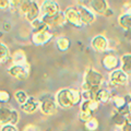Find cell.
Segmentation results:
<instances>
[{"instance_id":"f546056e","label":"cell","mask_w":131,"mask_h":131,"mask_svg":"<svg viewBox=\"0 0 131 131\" xmlns=\"http://www.w3.org/2000/svg\"><path fill=\"white\" fill-rule=\"evenodd\" d=\"M122 14H129L131 15V3L126 2L122 7Z\"/></svg>"},{"instance_id":"1f68e13d","label":"cell","mask_w":131,"mask_h":131,"mask_svg":"<svg viewBox=\"0 0 131 131\" xmlns=\"http://www.w3.org/2000/svg\"><path fill=\"white\" fill-rule=\"evenodd\" d=\"M23 131H39V129L37 128V126H35V125H26L24 127Z\"/></svg>"},{"instance_id":"ffe728a7","label":"cell","mask_w":131,"mask_h":131,"mask_svg":"<svg viewBox=\"0 0 131 131\" xmlns=\"http://www.w3.org/2000/svg\"><path fill=\"white\" fill-rule=\"evenodd\" d=\"M100 103L94 100H90V101H82L81 103V107L80 109L82 110H88V112H91V113H95L96 110L98 109V107H100Z\"/></svg>"},{"instance_id":"d6986e66","label":"cell","mask_w":131,"mask_h":131,"mask_svg":"<svg viewBox=\"0 0 131 131\" xmlns=\"http://www.w3.org/2000/svg\"><path fill=\"white\" fill-rule=\"evenodd\" d=\"M121 62V70L124 71L126 74L131 77V54H125L121 56L120 59Z\"/></svg>"},{"instance_id":"5b68a950","label":"cell","mask_w":131,"mask_h":131,"mask_svg":"<svg viewBox=\"0 0 131 131\" xmlns=\"http://www.w3.org/2000/svg\"><path fill=\"white\" fill-rule=\"evenodd\" d=\"M8 72L11 77L15 78L18 80H26L31 72V66L25 64V66H13L8 69Z\"/></svg>"},{"instance_id":"2e32d148","label":"cell","mask_w":131,"mask_h":131,"mask_svg":"<svg viewBox=\"0 0 131 131\" xmlns=\"http://www.w3.org/2000/svg\"><path fill=\"white\" fill-rule=\"evenodd\" d=\"M11 61L13 66H25L27 64L26 55L22 49H16L11 54Z\"/></svg>"},{"instance_id":"d590c367","label":"cell","mask_w":131,"mask_h":131,"mask_svg":"<svg viewBox=\"0 0 131 131\" xmlns=\"http://www.w3.org/2000/svg\"><path fill=\"white\" fill-rule=\"evenodd\" d=\"M128 122H130V124H131V114H130V116L128 117Z\"/></svg>"},{"instance_id":"7c38bea8","label":"cell","mask_w":131,"mask_h":131,"mask_svg":"<svg viewBox=\"0 0 131 131\" xmlns=\"http://www.w3.org/2000/svg\"><path fill=\"white\" fill-rule=\"evenodd\" d=\"M78 11L80 13V18H81V22L83 25H90L95 22L96 20V16H95V13L92 9L90 8L85 7V6H79L78 7Z\"/></svg>"},{"instance_id":"5bb4252c","label":"cell","mask_w":131,"mask_h":131,"mask_svg":"<svg viewBox=\"0 0 131 131\" xmlns=\"http://www.w3.org/2000/svg\"><path fill=\"white\" fill-rule=\"evenodd\" d=\"M91 46L97 52H105V51H107L109 43H108V39L104 35H96L92 39Z\"/></svg>"},{"instance_id":"f1b7e54d","label":"cell","mask_w":131,"mask_h":131,"mask_svg":"<svg viewBox=\"0 0 131 131\" xmlns=\"http://www.w3.org/2000/svg\"><path fill=\"white\" fill-rule=\"evenodd\" d=\"M11 100V95H10V93L6 91V90H1L0 91V102H1V104H8L10 102Z\"/></svg>"},{"instance_id":"277c9868","label":"cell","mask_w":131,"mask_h":131,"mask_svg":"<svg viewBox=\"0 0 131 131\" xmlns=\"http://www.w3.org/2000/svg\"><path fill=\"white\" fill-rule=\"evenodd\" d=\"M104 82V77L101 74L95 69H89L84 74V82L83 84L88 85L89 88H94V86H101Z\"/></svg>"},{"instance_id":"30bf717a","label":"cell","mask_w":131,"mask_h":131,"mask_svg":"<svg viewBox=\"0 0 131 131\" xmlns=\"http://www.w3.org/2000/svg\"><path fill=\"white\" fill-rule=\"evenodd\" d=\"M52 37H54V33L50 30L42 31V32H33L32 42L36 46H44V45L50 42Z\"/></svg>"},{"instance_id":"e0dca14e","label":"cell","mask_w":131,"mask_h":131,"mask_svg":"<svg viewBox=\"0 0 131 131\" xmlns=\"http://www.w3.org/2000/svg\"><path fill=\"white\" fill-rule=\"evenodd\" d=\"M39 105H40L39 101H37L35 97L30 96L26 103L21 106V109H22V112L25 114H34L36 110L38 109Z\"/></svg>"},{"instance_id":"7402d4cb","label":"cell","mask_w":131,"mask_h":131,"mask_svg":"<svg viewBox=\"0 0 131 131\" xmlns=\"http://www.w3.org/2000/svg\"><path fill=\"white\" fill-rule=\"evenodd\" d=\"M118 24L126 31L131 30V15L121 13L118 18Z\"/></svg>"},{"instance_id":"cb8c5ba5","label":"cell","mask_w":131,"mask_h":131,"mask_svg":"<svg viewBox=\"0 0 131 131\" xmlns=\"http://www.w3.org/2000/svg\"><path fill=\"white\" fill-rule=\"evenodd\" d=\"M31 26L33 27V32H42V31L50 30V27H49L40 18L37 19V20H35L34 22H32Z\"/></svg>"},{"instance_id":"603a6c76","label":"cell","mask_w":131,"mask_h":131,"mask_svg":"<svg viewBox=\"0 0 131 131\" xmlns=\"http://www.w3.org/2000/svg\"><path fill=\"white\" fill-rule=\"evenodd\" d=\"M9 59H11L9 48L7 47V45L1 43L0 44V62H1V64H5L8 62Z\"/></svg>"},{"instance_id":"4316f807","label":"cell","mask_w":131,"mask_h":131,"mask_svg":"<svg viewBox=\"0 0 131 131\" xmlns=\"http://www.w3.org/2000/svg\"><path fill=\"white\" fill-rule=\"evenodd\" d=\"M112 101H113V105H114L115 109H117V110H120L122 108H125L126 106H128V104H127L125 101V97L115 96V97H113Z\"/></svg>"},{"instance_id":"ba28073f","label":"cell","mask_w":131,"mask_h":131,"mask_svg":"<svg viewBox=\"0 0 131 131\" xmlns=\"http://www.w3.org/2000/svg\"><path fill=\"white\" fill-rule=\"evenodd\" d=\"M63 14L66 16V20H67V23L71 24L72 26H75V27L83 26V24L81 22L80 13L78 11V8H74V7L66 8V10L63 11Z\"/></svg>"},{"instance_id":"83f0119b","label":"cell","mask_w":131,"mask_h":131,"mask_svg":"<svg viewBox=\"0 0 131 131\" xmlns=\"http://www.w3.org/2000/svg\"><path fill=\"white\" fill-rule=\"evenodd\" d=\"M85 128H86L89 131H95L98 128V120L96 118H92L91 120H89L88 122L84 124Z\"/></svg>"},{"instance_id":"7a4b0ae2","label":"cell","mask_w":131,"mask_h":131,"mask_svg":"<svg viewBox=\"0 0 131 131\" xmlns=\"http://www.w3.org/2000/svg\"><path fill=\"white\" fill-rule=\"evenodd\" d=\"M19 11L25 16V19L30 23L40 18V6L33 0H23Z\"/></svg>"},{"instance_id":"d4e9b609","label":"cell","mask_w":131,"mask_h":131,"mask_svg":"<svg viewBox=\"0 0 131 131\" xmlns=\"http://www.w3.org/2000/svg\"><path fill=\"white\" fill-rule=\"evenodd\" d=\"M70 39L66 36H62V37H59L57 38V42H56V45H57V48L58 50L60 51H67L69 48H70Z\"/></svg>"},{"instance_id":"8d00e7d4","label":"cell","mask_w":131,"mask_h":131,"mask_svg":"<svg viewBox=\"0 0 131 131\" xmlns=\"http://www.w3.org/2000/svg\"><path fill=\"white\" fill-rule=\"evenodd\" d=\"M129 109H130V113H131V104L129 105Z\"/></svg>"},{"instance_id":"44dd1931","label":"cell","mask_w":131,"mask_h":131,"mask_svg":"<svg viewBox=\"0 0 131 131\" xmlns=\"http://www.w3.org/2000/svg\"><path fill=\"white\" fill-rule=\"evenodd\" d=\"M110 100H113L112 95H110L109 91H107V90H105V89H101L100 91H98L96 98H95V101L98 102L100 104H107Z\"/></svg>"},{"instance_id":"d6a6232c","label":"cell","mask_w":131,"mask_h":131,"mask_svg":"<svg viewBox=\"0 0 131 131\" xmlns=\"http://www.w3.org/2000/svg\"><path fill=\"white\" fill-rule=\"evenodd\" d=\"M0 8H1V10H7L8 8H10V1H8V0H1L0 1Z\"/></svg>"},{"instance_id":"8fae6325","label":"cell","mask_w":131,"mask_h":131,"mask_svg":"<svg viewBox=\"0 0 131 131\" xmlns=\"http://www.w3.org/2000/svg\"><path fill=\"white\" fill-rule=\"evenodd\" d=\"M120 63L119 58L114 55V54H106L103 58H102V66L106 71L113 72L118 69V66Z\"/></svg>"},{"instance_id":"9c48e42d","label":"cell","mask_w":131,"mask_h":131,"mask_svg":"<svg viewBox=\"0 0 131 131\" xmlns=\"http://www.w3.org/2000/svg\"><path fill=\"white\" fill-rule=\"evenodd\" d=\"M39 109L44 115L46 116H52L57 113L58 109V104L55 100H52L51 97H47V98H43L39 101Z\"/></svg>"},{"instance_id":"8992f818","label":"cell","mask_w":131,"mask_h":131,"mask_svg":"<svg viewBox=\"0 0 131 131\" xmlns=\"http://www.w3.org/2000/svg\"><path fill=\"white\" fill-rule=\"evenodd\" d=\"M60 12L59 3L52 0H46L40 5V16H54Z\"/></svg>"},{"instance_id":"ab89813d","label":"cell","mask_w":131,"mask_h":131,"mask_svg":"<svg viewBox=\"0 0 131 131\" xmlns=\"http://www.w3.org/2000/svg\"><path fill=\"white\" fill-rule=\"evenodd\" d=\"M130 44H131V40H130Z\"/></svg>"},{"instance_id":"4fadbf2b","label":"cell","mask_w":131,"mask_h":131,"mask_svg":"<svg viewBox=\"0 0 131 131\" xmlns=\"http://www.w3.org/2000/svg\"><path fill=\"white\" fill-rule=\"evenodd\" d=\"M40 19H42L49 27H59L67 23V20H66L63 12H60V13H58L57 15H54V16H40Z\"/></svg>"},{"instance_id":"74e56055","label":"cell","mask_w":131,"mask_h":131,"mask_svg":"<svg viewBox=\"0 0 131 131\" xmlns=\"http://www.w3.org/2000/svg\"><path fill=\"white\" fill-rule=\"evenodd\" d=\"M116 131H121V130H116Z\"/></svg>"},{"instance_id":"f35d334b","label":"cell","mask_w":131,"mask_h":131,"mask_svg":"<svg viewBox=\"0 0 131 131\" xmlns=\"http://www.w3.org/2000/svg\"><path fill=\"white\" fill-rule=\"evenodd\" d=\"M60 131H64V130H60Z\"/></svg>"},{"instance_id":"52a82bcc","label":"cell","mask_w":131,"mask_h":131,"mask_svg":"<svg viewBox=\"0 0 131 131\" xmlns=\"http://www.w3.org/2000/svg\"><path fill=\"white\" fill-rule=\"evenodd\" d=\"M129 75L121 70V69H117L109 74V84L112 86H124L128 83Z\"/></svg>"},{"instance_id":"e575fe53","label":"cell","mask_w":131,"mask_h":131,"mask_svg":"<svg viewBox=\"0 0 131 131\" xmlns=\"http://www.w3.org/2000/svg\"><path fill=\"white\" fill-rule=\"evenodd\" d=\"M125 101H126V103L128 105L131 104V94H127V95L125 96Z\"/></svg>"},{"instance_id":"836d02e7","label":"cell","mask_w":131,"mask_h":131,"mask_svg":"<svg viewBox=\"0 0 131 131\" xmlns=\"http://www.w3.org/2000/svg\"><path fill=\"white\" fill-rule=\"evenodd\" d=\"M121 131H131V124L127 122V124L121 128Z\"/></svg>"},{"instance_id":"9a60e30c","label":"cell","mask_w":131,"mask_h":131,"mask_svg":"<svg viewBox=\"0 0 131 131\" xmlns=\"http://www.w3.org/2000/svg\"><path fill=\"white\" fill-rule=\"evenodd\" d=\"M90 7L94 11V13H97L100 15H105L108 11V5L105 0H92L90 1Z\"/></svg>"},{"instance_id":"6da1fadb","label":"cell","mask_w":131,"mask_h":131,"mask_svg":"<svg viewBox=\"0 0 131 131\" xmlns=\"http://www.w3.org/2000/svg\"><path fill=\"white\" fill-rule=\"evenodd\" d=\"M82 93L79 90L72 89H62L57 92L56 102L58 106L62 109H69L74 107L75 105L82 103Z\"/></svg>"},{"instance_id":"484cf974","label":"cell","mask_w":131,"mask_h":131,"mask_svg":"<svg viewBox=\"0 0 131 131\" xmlns=\"http://www.w3.org/2000/svg\"><path fill=\"white\" fill-rule=\"evenodd\" d=\"M14 100H15V102L18 103L20 106H22V105H24L27 102V100H28V96L27 94L24 92V91H22V90H19V91H16L15 93H14Z\"/></svg>"},{"instance_id":"4dcf8cb0","label":"cell","mask_w":131,"mask_h":131,"mask_svg":"<svg viewBox=\"0 0 131 131\" xmlns=\"http://www.w3.org/2000/svg\"><path fill=\"white\" fill-rule=\"evenodd\" d=\"M1 131H18V129L13 125H6L1 126Z\"/></svg>"},{"instance_id":"3957f363","label":"cell","mask_w":131,"mask_h":131,"mask_svg":"<svg viewBox=\"0 0 131 131\" xmlns=\"http://www.w3.org/2000/svg\"><path fill=\"white\" fill-rule=\"evenodd\" d=\"M19 121V114L14 108H10L8 106H1L0 108V124L1 126L13 125L15 126Z\"/></svg>"},{"instance_id":"ac0fdd59","label":"cell","mask_w":131,"mask_h":131,"mask_svg":"<svg viewBox=\"0 0 131 131\" xmlns=\"http://www.w3.org/2000/svg\"><path fill=\"white\" fill-rule=\"evenodd\" d=\"M112 121L114 122V125L122 128L128 122V118L124 116V115H121L117 109H114L112 112Z\"/></svg>"}]
</instances>
